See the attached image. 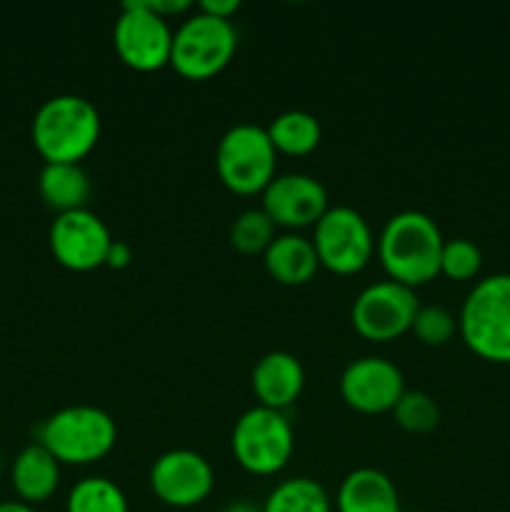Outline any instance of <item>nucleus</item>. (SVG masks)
Masks as SVG:
<instances>
[{
	"label": "nucleus",
	"mask_w": 510,
	"mask_h": 512,
	"mask_svg": "<svg viewBox=\"0 0 510 512\" xmlns=\"http://www.w3.org/2000/svg\"><path fill=\"white\" fill-rule=\"evenodd\" d=\"M443 245V233L430 215L403 210L383 225L375 240V253L388 280L415 290L440 275Z\"/></svg>",
	"instance_id": "f257e3e1"
},
{
	"label": "nucleus",
	"mask_w": 510,
	"mask_h": 512,
	"mask_svg": "<svg viewBox=\"0 0 510 512\" xmlns=\"http://www.w3.org/2000/svg\"><path fill=\"white\" fill-rule=\"evenodd\" d=\"M98 108L83 95L63 93L45 100L33 115V145L45 163H80L100 140Z\"/></svg>",
	"instance_id": "f03ea898"
},
{
	"label": "nucleus",
	"mask_w": 510,
	"mask_h": 512,
	"mask_svg": "<svg viewBox=\"0 0 510 512\" xmlns=\"http://www.w3.org/2000/svg\"><path fill=\"white\" fill-rule=\"evenodd\" d=\"M458 333L478 358L510 365V275L478 280L458 315Z\"/></svg>",
	"instance_id": "7ed1b4c3"
},
{
	"label": "nucleus",
	"mask_w": 510,
	"mask_h": 512,
	"mask_svg": "<svg viewBox=\"0 0 510 512\" xmlns=\"http://www.w3.org/2000/svg\"><path fill=\"white\" fill-rule=\"evenodd\" d=\"M118 440L115 420L95 405H68L38 428V440L60 465H93L103 460Z\"/></svg>",
	"instance_id": "20e7f679"
},
{
	"label": "nucleus",
	"mask_w": 510,
	"mask_h": 512,
	"mask_svg": "<svg viewBox=\"0 0 510 512\" xmlns=\"http://www.w3.org/2000/svg\"><path fill=\"white\" fill-rule=\"evenodd\" d=\"M238 48L233 20L195 8L173 33L170 68L188 80H208L228 68Z\"/></svg>",
	"instance_id": "39448f33"
},
{
	"label": "nucleus",
	"mask_w": 510,
	"mask_h": 512,
	"mask_svg": "<svg viewBox=\"0 0 510 512\" xmlns=\"http://www.w3.org/2000/svg\"><path fill=\"white\" fill-rule=\"evenodd\" d=\"M230 448L240 468L250 475H278L293 458V425L280 410L255 405L235 420Z\"/></svg>",
	"instance_id": "423d86ee"
},
{
	"label": "nucleus",
	"mask_w": 510,
	"mask_h": 512,
	"mask_svg": "<svg viewBox=\"0 0 510 512\" xmlns=\"http://www.w3.org/2000/svg\"><path fill=\"white\" fill-rule=\"evenodd\" d=\"M275 153L265 128L255 123H240L225 130L215 148V170L230 193L255 195L263 193L275 178Z\"/></svg>",
	"instance_id": "0eeeda50"
},
{
	"label": "nucleus",
	"mask_w": 510,
	"mask_h": 512,
	"mask_svg": "<svg viewBox=\"0 0 510 512\" xmlns=\"http://www.w3.org/2000/svg\"><path fill=\"white\" fill-rule=\"evenodd\" d=\"M173 33L168 20L160 18L148 0H133L120 8L113 25V48L128 68L153 73L170 65Z\"/></svg>",
	"instance_id": "6e6552de"
},
{
	"label": "nucleus",
	"mask_w": 510,
	"mask_h": 512,
	"mask_svg": "<svg viewBox=\"0 0 510 512\" xmlns=\"http://www.w3.org/2000/svg\"><path fill=\"white\" fill-rule=\"evenodd\" d=\"M313 248L320 265L335 275H355L373 260L375 238L368 220L348 205H335L318 220Z\"/></svg>",
	"instance_id": "1a4fd4ad"
},
{
	"label": "nucleus",
	"mask_w": 510,
	"mask_h": 512,
	"mask_svg": "<svg viewBox=\"0 0 510 512\" xmlns=\"http://www.w3.org/2000/svg\"><path fill=\"white\" fill-rule=\"evenodd\" d=\"M420 303L413 288L380 280L368 285L350 308V323L360 338L370 343H390L410 333Z\"/></svg>",
	"instance_id": "9d476101"
},
{
	"label": "nucleus",
	"mask_w": 510,
	"mask_h": 512,
	"mask_svg": "<svg viewBox=\"0 0 510 512\" xmlns=\"http://www.w3.org/2000/svg\"><path fill=\"white\" fill-rule=\"evenodd\" d=\"M113 240L103 218L88 208L55 215L48 233L53 258L73 273H90V270L103 268Z\"/></svg>",
	"instance_id": "9b49d317"
},
{
	"label": "nucleus",
	"mask_w": 510,
	"mask_h": 512,
	"mask_svg": "<svg viewBox=\"0 0 510 512\" xmlns=\"http://www.w3.org/2000/svg\"><path fill=\"white\" fill-rule=\"evenodd\" d=\"M213 488V465L195 450H168L150 468V490L168 508H195L210 498Z\"/></svg>",
	"instance_id": "f8f14e48"
},
{
	"label": "nucleus",
	"mask_w": 510,
	"mask_h": 512,
	"mask_svg": "<svg viewBox=\"0 0 510 512\" xmlns=\"http://www.w3.org/2000/svg\"><path fill=\"white\" fill-rule=\"evenodd\" d=\"M405 393L403 373L390 360L365 355L353 360L340 375V395L355 413L383 415L393 413Z\"/></svg>",
	"instance_id": "ddd939ff"
},
{
	"label": "nucleus",
	"mask_w": 510,
	"mask_h": 512,
	"mask_svg": "<svg viewBox=\"0 0 510 512\" xmlns=\"http://www.w3.org/2000/svg\"><path fill=\"white\" fill-rule=\"evenodd\" d=\"M263 210L278 228L300 230L318 225L328 213V190L318 178L305 173L275 175L263 190Z\"/></svg>",
	"instance_id": "4468645a"
},
{
	"label": "nucleus",
	"mask_w": 510,
	"mask_h": 512,
	"mask_svg": "<svg viewBox=\"0 0 510 512\" xmlns=\"http://www.w3.org/2000/svg\"><path fill=\"white\" fill-rule=\"evenodd\" d=\"M250 388L258 398V405L285 413L303 393L305 370L293 353L270 350L255 363Z\"/></svg>",
	"instance_id": "2eb2a0df"
},
{
	"label": "nucleus",
	"mask_w": 510,
	"mask_h": 512,
	"mask_svg": "<svg viewBox=\"0 0 510 512\" xmlns=\"http://www.w3.org/2000/svg\"><path fill=\"white\" fill-rule=\"evenodd\" d=\"M338 512H403L390 475L378 468H358L343 478L335 498Z\"/></svg>",
	"instance_id": "dca6fc26"
},
{
	"label": "nucleus",
	"mask_w": 510,
	"mask_h": 512,
	"mask_svg": "<svg viewBox=\"0 0 510 512\" xmlns=\"http://www.w3.org/2000/svg\"><path fill=\"white\" fill-rule=\"evenodd\" d=\"M10 483L25 505L48 503L60 485V463L40 443H30L18 453L10 468Z\"/></svg>",
	"instance_id": "f3484780"
},
{
	"label": "nucleus",
	"mask_w": 510,
	"mask_h": 512,
	"mask_svg": "<svg viewBox=\"0 0 510 512\" xmlns=\"http://www.w3.org/2000/svg\"><path fill=\"white\" fill-rule=\"evenodd\" d=\"M263 263L270 278L280 285H288V288L310 283L320 268L313 240L298 233L278 235L263 253Z\"/></svg>",
	"instance_id": "a211bd4d"
},
{
	"label": "nucleus",
	"mask_w": 510,
	"mask_h": 512,
	"mask_svg": "<svg viewBox=\"0 0 510 512\" xmlns=\"http://www.w3.org/2000/svg\"><path fill=\"white\" fill-rule=\"evenodd\" d=\"M90 178L80 163H45L38 175V193L55 213L88 208Z\"/></svg>",
	"instance_id": "6ab92c4d"
},
{
	"label": "nucleus",
	"mask_w": 510,
	"mask_h": 512,
	"mask_svg": "<svg viewBox=\"0 0 510 512\" xmlns=\"http://www.w3.org/2000/svg\"><path fill=\"white\" fill-rule=\"evenodd\" d=\"M265 133H268L275 153L293 155V158L313 153L323 138L318 118L308 110H285V113L275 115Z\"/></svg>",
	"instance_id": "aec40b11"
},
{
	"label": "nucleus",
	"mask_w": 510,
	"mask_h": 512,
	"mask_svg": "<svg viewBox=\"0 0 510 512\" xmlns=\"http://www.w3.org/2000/svg\"><path fill=\"white\" fill-rule=\"evenodd\" d=\"M263 512H333V500L318 480L300 475L275 485L265 498Z\"/></svg>",
	"instance_id": "412c9836"
},
{
	"label": "nucleus",
	"mask_w": 510,
	"mask_h": 512,
	"mask_svg": "<svg viewBox=\"0 0 510 512\" xmlns=\"http://www.w3.org/2000/svg\"><path fill=\"white\" fill-rule=\"evenodd\" d=\"M65 512H130L128 498L115 485L113 480L100 478H83L70 488L68 500H65Z\"/></svg>",
	"instance_id": "4be33fe9"
},
{
	"label": "nucleus",
	"mask_w": 510,
	"mask_h": 512,
	"mask_svg": "<svg viewBox=\"0 0 510 512\" xmlns=\"http://www.w3.org/2000/svg\"><path fill=\"white\" fill-rule=\"evenodd\" d=\"M278 225L263 208H250L240 213L230 225V245L243 255H263L278 235Z\"/></svg>",
	"instance_id": "5701e85b"
},
{
	"label": "nucleus",
	"mask_w": 510,
	"mask_h": 512,
	"mask_svg": "<svg viewBox=\"0 0 510 512\" xmlns=\"http://www.w3.org/2000/svg\"><path fill=\"white\" fill-rule=\"evenodd\" d=\"M390 415L405 433L413 435L433 433L440 423L438 403H435L433 395L423 393V390H405L403 398L398 400Z\"/></svg>",
	"instance_id": "b1692460"
},
{
	"label": "nucleus",
	"mask_w": 510,
	"mask_h": 512,
	"mask_svg": "<svg viewBox=\"0 0 510 512\" xmlns=\"http://www.w3.org/2000/svg\"><path fill=\"white\" fill-rule=\"evenodd\" d=\"M480 268H483V253H480V248L473 240H445L443 255H440V275L465 283V280L478 278Z\"/></svg>",
	"instance_id": "393cba45"
},
{
	"label": "nucleus",
	"mask_w": 510,
	"mask_h": 512,
	"mask_svg": "<svg viewBox=\"0 0 510 512\" xmlns=\"http://www.w3.org/2000/svg\"><path fill=\"white\" fill-rule=\"evenodd\" d=\"M410 333L423 345L438 348V345L450 343L453 335L458 333V318L443 305H420L413 325H410Z\"/></svg>",
	"instance_id": "a878e982"
},
{
	"label": "nucleus",
	"mask_w": 510,
	"mask_h": 512,
	"mask_svg": "<svg viewBox=\"0 0 510 512\" xmlns=\"http://www.w3.org/2000/svg\"><path fill=\"white\" fill-rule=\"evenodd\" d=\"M148 3L150 8H153L160 18L168 20V23L170 18H178V15H185L190 13V10H195V5L188 3V0H148Z\"/></svg>",
	"instance_id": "bb28decb"
},
{
	"label": "nucleus",
	"mask_w": 510,
	"mask_h": 512,
	"mask_svg": "<svg viewBox=\"0 0 510 512\" xmlns=\"http://www.w3.org/2000/svg\"><path fill=\"white\" fill-rule=\"evenodd\" d=\"M130 260H133V248L125 240H113V245L108 250V258H105V265L113 270H123L128 268Z\"/></svg>",
	"instance_id": "cd10ccee"
},
{
	"label": "nucleus",
	"mask_w": 510,
	"mask_h": 512,
	"mask_svg": "<svg viewBox=\"0 0 510 512\" xmlns=\"http://www.w3.org/2000/svg\"><path fill=\"white\" fill-rule=\"evenodd\" d=\"M198 10H203V13L208 15H215V18L230 20L240 10V3L238 0H205V3L198 5Z\"/></svg>",
	"instance_id": "c85d7f7f"
},
{
	"label": "nucleus",
	"mask_w": 510,
	"mask_h": 512,
	"mask_svg": "<svg viewBox=\"0 0 510 512\" xmlns=\"http://www.w3.org/2000/svg\"><path fill=\"white\" fill-rule=\"evenodd\" d=\"M223 512H263V505H255L250 500H235V503L225 505Z\"/></svg>",
	"instance_id": "c756f323"
},
{
	"label": "nucleus",
	"mask_w": 510,
	"mask_h": 512,
	"mask_svg": "<svg viewBox=\"0 0 510 512\" xmlns=\"http://www.w3.org/2000/svg\"><path fill=\"white\" fill-rule=\"evenodd\" d=\"M0 512H38L33 505H25L20 500H8V503H0Z\"/></svg>",
	"instance_id": "7c9ffc66"
}]
</instances>
